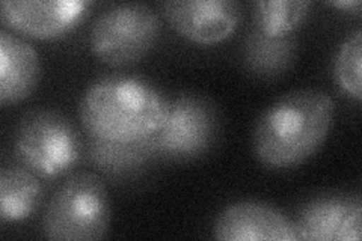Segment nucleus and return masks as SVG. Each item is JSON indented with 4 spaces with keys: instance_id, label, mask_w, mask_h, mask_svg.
I'll use <instances>...</instances> for the list:
<instances>
[{
    "instance_id": "nucleus-2",
    "label": "nucleus",
    "mask_w": 362,
    "mask_h": 241,
    "mask_svg": "<svg viewBox=\"0 0 362 241\" xmlns=\"http://www.w3.org/2000/svg\"><path fill=\"white\" fill-rule=\"evenodd\" d=\"M334 117L335 102L325 90H291L272 102L258 118L252 131L254 153L267 167L299 166L323 146Z\"/></svg>"
},
{
    "instance_id": "nucleus-15",
    "label": "nucleus",
    "mask_w": 362,
    "mask_h": 241,
    "mask_svg": "<svg viewBox=\"0 0 362 241\" xmlns=\"http://www.w3.org/2000/svg\"><path fill=\"white\" fill-rule=\"evenodd\" d=\"M156 154L153 137L139 142L119 143L90 139L88 157L97 167L106 172H122L139 166L146 158Z\"/></svg>"
},
{
    "instance_id": "nucleus-16",
    "label": "nucleus",
    "mask_w": 362,
    "mask_h": 241,
    "mask_svg": "<svg viewBox=\"0 0 362 241\" xmlns=\"http://www.w3.org/2000/svg\"><path fill=\"white\" fill-rule=\"evenodd\" d=\"M361 59H362V30L349 33L339 45L334 61V74L344 93L361 101Z\"/></svg>"
},
{
    "instance_id": "nucleus-1",
    "label": "nucleus",
    "mask_w": 362,
    "mask_h": 241,
    "mask_svg": "<svg viewBox=\"0 0 362 241\" xmlns=\"http://www.w3.org/2000/svg\"><path fill=\"white\" fill-rule=\"evenodd\" d=\"M168 97L150 80L132 74L103 76L78 102V119L90 139L132 143L162 129Z\"/></svg>"
},
{
    "instance_id": "nucleus-5",
    "label": "nucleus",
    "mask_w": 362,
    "mask_h": 241,
    "mask_svg": "<svg viewBox=\"0 0 362 241\" xmlns=\"http://www.w3.org/2000/svg\"><path fill=\"white\" fill-rule=\"evenodd\" d=\"M160 30V18L150 5L118 4L101 11L93 21L89 47L109 66H130L153 50Z\"/></svg>"
},
{
    "instance_id": "nucleus-7",
    "label": "nucleus",
    "mask_w": 362,
    "mask_h": 241,
    "mask_svg": "<svg viewBox=\"0 0 362 241\" xmlns=\"http://www.w3.org/2000/svg\"><path fill=\"white\" fill-rule=\"evenodd\" d=\"M362 202L352 193H325L302 206L294 221L298 240L359 241Z\"/></svg>"
},
{
    "instance_id": "nucleus-13",
    "label": "nucleus",
    "mask_w": 362,
    "mask_h": 241,
    "mask_svg": "<svg viewBox=\"0 0 362 241\" xmlns=\"http://www.w3.org/2000/svg\"><path fill=\"white\" fill-rule=\"evenodd\" d=\"M298 41L291 35L269 37L252 29L245 41L243 57L247 70L259 77H278L296 61Z\"/></svg>"
},
{
    "instance_id": "nucleus-17",
    "label": "nucleus",
    "mask_w": 362,
    "mask_h": 241,
    "mask_svg": "<svg viewBox=\"0 0 362 241\" xmlns=\"http://www.w3.org/2000/svg\"><path fill=\"white\" fill-rule=\"evenodd\" d=\"M329 5L338 9H352L359 8L361 2L359 0H334V2H329Z\"/></svg>"
},
{
    "instance_id": "nucleus-14",
    "label": "nucleus",
    "mask_w": 362,
    "mask_h": 241,
    "mask_svg": "<svg viewBox=\"0 0 362 241\" xmlns=\"http://www.w3.org/2000/svg\"><path fill=\"white\" fill-rule=\"evenodd\" d=\"M308 0H262L252 6L255 29L269 37L291 35L307 18Z\"/></svg>"
},
{
    "instance_id": "nucleus-11",
    "label": "nucleus",
    "mask_w": 362,
    "mask_h": 241,
    "mask_svg": "<svg viewBox=\"0 0 362 241\" xmlns=\"http://www.w3.org/2000/svg\"><path fill=\"white\" fill-rule=\"evenodd\" d=\"M41 59L30 42L8 30H0V102L17 105L29 98L40 85Z\"/></svg>"
},
{
    "instance_id": "nucleus-6",
    "label": "nucleus",
    "mask_w": 362,
    "mask_h": 241,
    "mask_svg": "<svg viewBox=\"0 0 362 241\" xmlns=\"http://www.w3.org/2000/svg\"><path fill=\"white\" fill-rule=\"evenodd\" d=\"M219 112L214 102L198 94H178L168 101L162 129L153 136L156 154L192 158L207 153L219 133Z\"/></svg>"
},
{
    "instance_id": "nucleus-3",
    "label": "nucleus",
    "mask_w": 362,
    "mask_h": 241,
    "mask_svg": "<svg viewBox=\"0 0 362 241\" xmlns=\"http://www.w3.org/2000/svg\"><path fill=\"white\" fill-rule=\"evenodd\" d=\"M110 198L95 172H77L53 193L41 221L45 238L54 241L103 240L110 226Z\"/></svg>"
},
{
    "instance_id": "nucleus-10",
    "label": "nucleus",
    "mask_w": 362,
    "mask_h": 241,
    "mask_svg": "<svg viewBox=\"0 0 362 241\" xmlns=\"http://www.w3.org/2000/svg\"><path fill=\"white\" fill-rule=\"evenodd\" d=\"M166 21L181 37L198 44L228 38L240 21L242 8L234 0H178L160 5Z\"/></svg>"
},
{
    "instance_id": "nucleus-9",
    "label": "nucleus",
    "mask_w": 362,
    "mask_h": 241,
    "mask_svg": "<svg viewBox=\"0 0 362 241\" xmlns=\"http://www.w3.org/2000/svg\"><path fill=\"white\" fill-rule=\"evenodd\" d=\"M213 237L221 241H296L294 222L276 206L263 201L226 205L213 223Z\"/></svg>"
},
{
    "instance_id": "nucleus-8",
    "label": "nucleus",
    "mask_w": 362,
    "mask_h": 241,
    "mask_svg": "<svg viewBox=\"0 0 362 241\" xmlns=\"http://www.w3.org/2000/svg\"><path fill=\"white\" fill-rule=\"evenodd\" d=\"M82 0H4L0 17L8 28L37 40H58L86 14Z\"/></svg>"
},
{
    "instance_id": "nucleus-4",
    "label": "nucleus",
    "mask_w": 362,
    "mask_h": 241,
    "mask_svg": "<svg viewBox=\"0 0 362 241\" xmlns=\"http://www.w3.org/2000/svg\"><path fill=\"white\" fill-rule=\"evenodd\" d=\"M14 148L23 166L50 180L76 166L82 155V139L62 112L33 107L20 118Z\"/></svg>"
},
{
    "instance_id": "nucleus-12",
    "label": "nucleus",
    "mask_w": 362,
    "mask_h": 241,
    "mask_svg": "<svg viewBox=\"0 0 362 241\" xmlns=\"http://www.w3.org/2000/svg\"><path fill=\"white\" fill-rule=\"evenodd\" d=\"M42 184L35 172L25 166L4 167L0 172V221H26L42 199Z\"/></svg>"
}]
</instances>
